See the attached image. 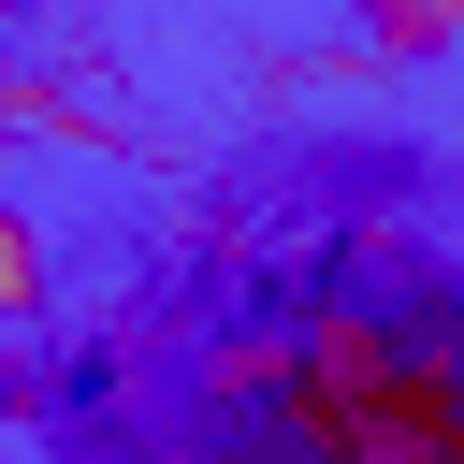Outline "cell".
Listing matches in <instances>:
<instances>
[{
	"mask_svg": "<svg viewBox=\"0 0 464 464\" xmlns=\"http://www.w3.org/2000/svg\"><path fill=\"white\" fill-rule=\"evenodd\" d=\"M203 406L232 464H464V348L435 276H334L290 319L203 348Z\"/></svg>",
	"mask_w": 464,
	"mask_h": 464,
	"instance_id": "6da1fadb",
	"label": "cell"
},
{
	"mask_svg": "<svg viewBox=\"0 0 464 464\" xmlns=\"http://www.w3.org/2000/svg\"><path fill=\"white\" fill-rule=\"evenodd\" d=\"M44 290H58V276H44V232L0 203V319H44Z\"/></svg>",
	"mask_w": 464,
	"mask_h": 464,
	"instance_id": "3957f363",
	"label": "cell"
},
{
	"mask_svg": "<svg viewBox=\"0 0 464 464\" xmlns=\"http://www.w3.org/2000/svg\"><path fill=\"white\" fill-rule=\"evenodd\" d=\"M348 29H362L377 58H435V44L464 29V0H348Z\"/></svg>",
	"mask_w": 464,
	"mask_h": 464,
	"instance_id": "7a4b0ae2",
	"label": "cell"
}]
</instances>
